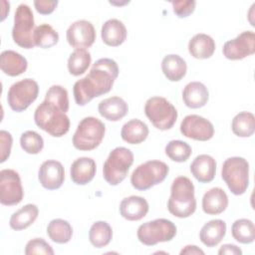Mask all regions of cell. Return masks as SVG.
<instances>
[{"instance_id":"1","label":"cell","mask_w":255,"mask_h":255,"mask_svg":"<svg viewBox=\"0 0 255 255\" xmlns=\"http://www.w3.org/2000/svg\"><path fill=\"white\" fill-rule=\"evenodd\" d=\"M67 90L60 85H53L46 93L45 100L34 113L35 124L50 135L60 137L70 129V119Z\"/></svg>"},{"instance_id":"2","label":"cell","mask_w":255,"mask_h":255,"mask_svg":"<svg viewBox=\"0 0 255 255\" xmlns=\"http://www.w3.org/2000/svg\"><path fill=\"white\" fill-rule=\"evenodd\" d=\"M119 76V67L116 61L102 58L96 61L89 74L78 80L73 87L75 102L78 106H85L94 98L109 93Z\"/></svg>"},{"instance_id":"3","label":"cell","mask_w":255,"mask_h":255,"mask_svg":"<svg viewBox=\"0 0 255 255\" xmlns=\"http://www.w3.org/2000/svg\"><path fill=\"white\" fill-rule=\"evenodd\" d=\"M167 209L173 216L178 218L189 217L195 212L194 185L188 177L177 176L172 181Z\"/></svg>"},{"instance_id":"4","label":"cell","mask_w":255,"mask_h":255,"mask_svg":"<svg viewBox=\"0 0 255 255\" xmlns=\"http://www.w3.org/2000/svg\"><path fill=\"white\" fill-rule=\"evenodd\" d=\"M133 163V153L130 149L118 146L114 148L103 166V176L110 185L120 184L128 175Z\"/></svg>"},{"instance_id":"5","label":"cell","mask_w":255,"mask_h":255,"mask_svg":"<svg viewBox=\"0 0 255 255\" xmlns=\"http://www.w3.org/2000/svg\"><path fill=\"white\" fill-rule=\"evenodd\" d=\"M106 132L105 124L95 117H86L73 135V145L79 150H92L100 145Z\"/></svg>"},{"instance_id":"6","label":"cell","mask_w":255,"mask_h":255,"mask_svg":"<svg viewBox=\"0 0 255 255\" xmlns=\"http://www.w3.org/2000/svg\"><path fill=\"white\" fill-rule=\"evenodd\" d=\"M222 179L234 195L243 194L249 185V163L244 157L227 158L221 169Z\"/></svg>"},{"instance_id":"7","label":"cell","mask_w":255,"mask_h":255,"mask_svg":"<svg viewBox=\"0 0 255 255\" xmlns=\"http://www.w3.org/2000/svg\"><path fill=\"white\" fill-rule=\"evenodd\" d=\"M144 114L152 126L160 130L170 129L177 120L175 107L162 97L149 98L144 105Z\"/></svg>"},{"instance_id":"8","label":"cell","mask_w":255,"mask_h":255,"mask_svg":"<svg viewBox=\"0 0 255 255\" xmlns=\"http://www.w3.org/2000/svg\"><path fill=\"white\" fill-rule=\"evenodd\" d=\"M168 165L160 160H148L139 164L131 173L130 183L137 190H147L161 183L168 174Z\"/></svg>"},{"instance_id":"9","label":"cell","mask_w":255,"mask_h":255,"mask_svg":"<svg viewBox=\"0 0 255 255\" xmlns=\"http://www.w3.org/2000/svg\"><path fill=\"white\" fill-rule=\"evenodd\" d=\"M137 239L146 246H153L160 242H167L176 235V226L165 218L147 221L137 228Z\"/></svg>"},{"instance_id":"10","label":"cell","mask_w":255,"mask_h":255,"mask_svg":"<svg viewBox=\"0 0 255 255\" xmlns=\"http://www.w3.org/2000/svg\"><path fill=\"white\" fill-rule=\"evenodd\" d=\"M34 30L35 21L31 8L27 4H20L14 15V26L12 29L14 42L24 49L34 48Z\"/></svg>"},{"instance_id":"11","label":"cell","mask_w":255,"mask_h":255,"mask_svg":"<svg viewBox=\"0 0 255 255\" xmlns=\"http://www.w3.org/2000/svg\"><path fill=\"white\" fill-rule=\"evenodd\" d=\"M38 83L30 78L14 83L8 91L7 102L12 111L20 113L25 111L38 97Z\"/></svg>"},{"instance_id":"12","label":"cell","mask_w":255,"mask_h":255,"mask_svg":"<svg viewBox=\"0 0 255 255\" xmlns=\"http://www.w3.org/2000/svg\"><path fill=\"white\" fill-rule=\"evenodd\" d=\"M24 191L19 173L14 169H2L0 171V202L11 206L20 203Z\"/></svg>"},{"instance_id":"13","label":"cell","mask_w":255,"mask_h":255,"mask_svg":"<svg viewBox=\"0 0 255 255\" xmlns=\"http://www.w3.org/2000/svg\"><path fill=\"white\" fill-rule=\"evenodd\" d=\"M222 53L228 60H242L253 55L255 53V33L244 31L236 38L225 42Z\"/></svg>"},{"instance_id":"14","label":"cell","mask_w":255,"mask_h":255,"mask_svg":"<svg viewBox=\"0 0 255 255\" xmlns=\"http://www.w3.org/2000/svg\"><path fill=\"white\" fill-rule=\"evenodd\" d=\"M180 132L188 138L206 141L214 135V127L201 116L188 115L180 124Z\"/></svg>"},{"instance_id":"15","label":"cell","mask_w":255,"mask_h":255,"mask_svg":"<svg viewBox=\"0 0 255 255\" xmlns=\"http://www.w3.org/2000/svg\"><path fill=\"white\" fill-rule=\"evenodd\" d=\"M70 46L76 49L90 48L96 40V31L93 24L87 20H78L71 24L66 32Z\"/></svg>"},{"instance_id":"16","label":"cell","mask_w":255,"mask_h":255,"mask_svg":"<svg viewBox=\"0 0 255 255\" xmlns=\"http://www.w3.org/2000/svg\"><path fill=\"white\" fill-rule=\"evenodd\" d=\"M41 185L48 190H55L62 186L65 180V169L63 164L54 159L44 161L38 171Z\"/></svg>"},{"instance_id":"17","label":"cell","mask_w":255,"mask_h":255,"mask_svg":"<svg viewBox=\"0 0 255 255\" xmlns=\"http://www.w3.org/2000/svg\"><path fill=\"white\" fill-rule=\"evenodd\" d=\"M147 201L137 195H131L124 198L120 203L121 215L129 221H137L142 219L148 212Z\"/></svg>"},{"instance_id":"18","label":"cell","mask_w":255,"mask_h":255,"mask_svg":"<svg viewBox=\"0 0 255 255\" xmlns=\"http://www.w3.org/2000/svg\"><path fill=\"white\" fill-rule=\"evenodd\" d=\"M97 165L93 158L83 156L77 158L71 165V179L78 185L88 184L96 175Z\"/></svg>"},{"instance_id":"19","label":"cell","mask_w":255,"mask_h":255,"mask_svg":"<svg viewBox=\"0 0 255 255\" xmlns=\"http://www.w3.org/2000/svg\"><path fill=\"white\" fill-rule=\"evenodd\" d=\"M190 172L201 183L211 182L216 173V161L211 155L200 154L191 162Z\"/></svg>"},{"instance_id":"20","label":"cell","mask_w":255,"mask_h":255,"mask_svg":"<svg viewBox=\"0 0 255 255\" xmlns=\"http://www.w3.org/2000/svg\"><path fill=\"white\" fill-rule=\"evenodd\" d=\"M101 36L103 42L111 47L122 45L128 36L125 24L118 19H109L102 26Z\"/></svg>"},{"instance_id":"21","label":"cell","mask_w":255,"mask_h":255,"mask_svg":"<svg viewBox=\"0 0 255 255\" xmlns=\"http://www.w3.org/2000/svg\"><path fill=\"white\" fill-rule=\"evenodd\" d=\"M209 99V93L205 85L200 82L188 83L182 91V100L186 107L199 109L204 107Z\"/></svg>"},{"instance_id":"22","label":"cell","mask_w":255,"mask_h":255,"mask_svg":"<svg viewBox=\"0 0 255 255\" xmlns=\"http://www.w3.org/2000/svg\"><path fill=\"white\" fill-rule=\"evenodd\" d=\"M100 115L108 121L118 122L122 120L128 112L127 102L120 97H111L103 100L99 106Z\"/></svg>"},{"instance_id":"23","label":"cell","mask_w":255,"mask_h":255,"mask_svg":"<svg viewBox=\"0 0 255 255\" xmlns=\"http://www.w3.org/2000/svg\"><path fill=\"white\" fill-rule=\"evenodd\" d=\"M228 206V196L220 187H213L206 191L202 197V209L206 214L217 215Z\"/></svg>"},{"instance_id":"24","label":"cell","mask_w":255,"mask_h":255,"mask_svg":"<svg viewBox=\"0 0 255 255\" xmlns=\"http://www.w3.org/2000/svg\"><path fill=\"white\" fill-rule=\"evenodd\" d=\"M28 67V62L24 56L13 51L6 50L0 56V68L2 72L10 77L23 74Z\"/></svg>"},{"instance_id":"25","label":"cell","mask_w":255,"mask_h":255,"mask_svg":"<svg viewBox=\"0 0 255 255\" xmlns=\"http://www.w3.org/2000/svg\"><path fill=\"white\" fill-rule=\"evenodd\" d=\"M215 41L207 34L194 35L188 42V52L195 59H208L215 51Z\"/></svg>"},{"instance_id":"26","label":"cell","mask_w":255,"mask_h":255,"mask_svg":"<svg viewBox=\"0 0 255 255\" xmlns=\"http://www.w3.org/2000/svg\"><path fill=\"white\" fill-rule=\"evenodd\" d=\"M226 233V223L221 219H213L205 223L200 232V241L207 247H214L221 242Z\"/></svg>"},{"instance_id":"27","label":"cell","mask_w":255,"mask_h":255,"mask_svg":"<svg viewBox=\"0 0 255 255\" xmlns=\"http://www.w3.org/2000/svg\"><path fill=\"white\" fill-rule=\"evenodd\" d=\"M161 70L165 78L171 82L180 81L186 74V62L176 54L166 55L161 62Z\"/></svg>"},{"instance_id":"28","label":"cell","mask_w":255,"mask_h":255,"mask_svg":"<svg viewBox=\"0 0 255 255\" xmlns=\"http://www.w3.org/2000/svg\"><path fill=\"white\" fill-rule=\"evenodd\" d=\"M148 128L145 123L137 119H132L126 123L121 130L122 138L130 144H138L146 139Z\"/></svg>"},{"instance_id":"29","label":"cell","mask_w":255,"mask_h":255,"mask_svg":"<svg viewBox=\"0 0 255 255\" xmlns=\"http://www.w3.org/2000/svg\"><path fill=\"white\" fill-rule=\"evenodd\" d=\"M38 214L39 209L37 205L32 203L26 204L11 215L9 225L12 229L16 231L26 229L35 222V220L38 217Z\"/></svg>"},{"instance_id":"30","label":"cell","mask_w":255,"mask_h":255,"mask_svg":"<svg viewBox=\"0 0 255 255\" xmlns=\"http://www.w3.org/2000/svg\"><path fill=\"white\" fill-rule=\"evenodd\" d=\"M47 234L52 241L64 244L71 240L73 236V228L67 220L57 218L51 220L48 224Z\"/></svg>"},{"instance_id":"31","label":"cell","mask_w":255,"mask_h":255,"mask_svg":"<svg viewBox=\"0 0 255 255\" xmlns=\"http://www.w3.org/2000/svg\"><path fill=\"white\" fill-rule=\"evenodd\" d=\"M113 238V229L106 221H96L90 228L89 240L96 248L107 246Z\"/></svg>"},{"instance_id":"32","label":"cell","mask_w":255,"mask_h":255,"mask_svg":"<svg viewBox=\"0 0 255 255\" xmlns=\"http://www.w3.org/2000/svg\"><path fill=\"white\" fill-rule=\"evenodd\" d=\"M232 131L240 137H249L255 131V117L252 113L241 112L237 114L231 124Z\"/></svg>"},{"instance_id":"33","label":"cell","mask_w":255,"mask_h":255,"mask_svg":"<svg viewBox=\"0 0 255 255\" xmlns=\"http://www.w3.org/2000/svg\"><path fill=\"white\" fill-rule=\"evenodd\" d=\"M92 62V56L86 49H76L68 59V70L73 76L83 75Z\"/></svg>"},{"instance_id":"34","label":"cell","mask_w":255,"mask_h":255,"mask_svg":"<svg viewBox=\"0 0 255 255\" xmlns=\"http://www.w3.org/2000/svg\"><path fill=\"white\" fill-rule=\"evenodd\" d=\"M33 41L35 46L42 49H48L55 46L59 41V34L49 24H41L34 30Z\"/></svg>"},{"instance_id":"35","label":"cell","mask_w":255,"mask_h":255,"mask_svg":"<svg viewBox=\"0 0 255 255\" xmlns=\"http://www.w3.org/2000/svg\"><path fill=\"white\" fill-rule=\"evenodd\" d=\"M233 238L242 244H250L255 239V226L250 219L240 218L231 226Z\"/></svg>"},{"instance_id":"36","label":"cell","mask_w":255,"mask_h":255,"mask_svg":"<svg viewBox=\"0 0 255 255\" xmlns=\"http://www.w3.org/2000/svg\"><path fill=\"white\" fill-rule=\"evenodd\" d=\"M191 146L183 140L173 139L168 141V143L165 145V154L171 160L176 162L186 161L191 155Z\"/></svg>"},{"instance_id":"37","label":"cell","mask_w":255,"mask_h":255,"mask_svg":"<svg viewBox=\"0 0 255 255\" xmlns=\"http://www.w3.org/2000/svg\"><path fill=\"white\" fill-rule=\"evenodd\" d=\"M20 144L24 151L30 154L39 153L44 147L43 137L34 130H27L21 134Z\"/></svg>"},{"instance_id":"38","label":"cell","mask_w":255,"mask_h":255,"mask_svg":"<svg viewBox=\"0 0 255 255\" xmlns=\"http://www.w3.org/2000/svg\"><path fill=\"white\" fill-rule=\"evenodd\" d=\"M26 255L33 254H45V255H53L54 250L51 245L46 242L43 238H34L28 241L25 247Z\"/></svg>"},{"instance_id":"39","label":"cell","mask_w":255,"mask_h":255,"mask_svg":"<svg viewBox=\"0 0 255 255\" xmlns=\"http://www.w3.org/2000/svg\"><path fill=\"white\" fill-rule=\"evenodd\" d=\"M173 12L179 18H185L189 16L195 9L196 2L194 0H179L171 2Z\"/></svg>"},{"instance_id":"40","label":"cell","mask_w":255,"mask_h":255,"mask_svg":"<svg viewBox=\"0 0 255 255\" xmlns=\"http://www.w3.org/2000/svg\"><path fill=\"white\" fill-rule=\"evenodd\" d=\"M12 135L7 130L2 129L0 131V162H4L10 155L12 147Z\"/></svg>"},{"instance_id":"41","label":"cell","mask_w":255,"mask_h":255,"mask_svg":"<svg viewBox=\"0 0 255 255\" xmlns=\"http://www.w3.org/2000/svg\"><path fill=\"white\" fill-rule=\"evenodd\" d=\"M58 1L57 0H35L34 1V6L37 10L38 13L42 15H48L51 14L57 7Z\"/></svg>"},{"instance_id":"42","label":"cell","mask_w":255,"mask_h":255,"mask_svg":"<svg viewBox=\"0 0 255 255\" xmlns=\"http://www.w3.org/2000/svg\"><path fill=\"white\" fill-rule=\"evenodd\" d=\"M219 255H241L242 250L234 244H223L218 250Z\"/></svg>"},{"instance_id":"43","label":"cell","mask_w":255,"mask_h":255,"mask_svg":"<svg viewBox=\"0 0 255 255\" xmlns=\"http://www.w3.org/2000/svg\"><path fill=\"white\" fill-rule=\"evenodd\" d=\"M180 254L183 255V254H188V255H197V254H201L203 255L204 254V251L201 250L200 248H198L197 246L195 245H187L185 246L181 251H180Z\"/></svg>"}]
</instances>
